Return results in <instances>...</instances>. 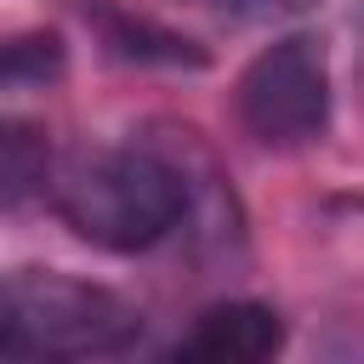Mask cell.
<instances>
[{"label": "cell", "instance_id": "6da1fadb", "mask_svg": "<svg viewBox=\"0 0 364 364\" xmlns=\"http://www.w3.org/2000/svg\"><path fill=\"white\" fill-rule=\"evenodd\" d=\"M210 165H188L159 142H114L80 154L68 171H51V205L63 228L108 256H142L188 233L199 216V182Z\"/></svg>", "mask_w": 364, "mask_h": 364}, {"label": "cell", "instance_id": "277c9868", "mask_svg": "<svg viewBox=\"0 0 364 364\" xmlns=\"http://www.w3.org/2000/svg\"><path fill=\"white\" fill-rule=\"evenodd\" d=\"M273 353H284V318L279 307L250 296L205 307L176 341V358H210V364H262Z\"/></svg>", "mask_w": 364, "mask_h": 364}, {"label": "cell", "instance_id": "7a4b0ae2", "mask_svg": "<svg viewBox=\"0 0 364 364\" xmlns=\"http://www.w3.org/2000/svg\"><path fill=\"white\" fill-rule=\"evenodd\" d=\"M142 341V307L74 273H0V358H119Z\"/></svg>", "mask_w": 364, "mask_h": 364}, {"label": "cell", "instance_id": "3957f363", "mask_svg": "<svg viewBox=\"0 0 364 364\" xmlns=\"http://www.w3.org/2000/svg\"><path fill=\"white\" fill-rule=\"evenodd\" d=\"M233 114H239L245 136L273 154H296V148L324 142L330 114H336L324 34L296 28V34H279L273 46H262L233 85Z\"/></svg>", "mask_w": 364, "mask_h": 364}, {"label": "cell", "instance_id": "ba28073f", "mask_svg": "<svg viewBox=\"0 0 364 364\" xmlns=\"http://www.w3.org/2000/svg\"><path fill=\"white\" fill-rule=\"evenodd\" d=\"M182 6H193V11H205V17H216V23H284V17H301V11H313L318 0H182Z\"/></svg>", "mask_w": 364, "mask_h": 364}, {"label": "cell", "instance_id": "5b68a950", "mask_svg": "<svg viewBox=\"0 0 364 364\" xmlns=\"http://www.w3.org/2000/svg\"><path fill=\"white\" fill-rule=\"evenodd\" d=\"M85 23H91L102 57H114V63H125V68H188V74H193V68L210 63V51H205L199 40H188V34L142 17V11H131V6H114V0H91V6H85Z\"/></svg>", "mask_w": 364, "mask_h": 364}, {"label": "cell", "instance_id": "52a82bcc", "mask_svg": "<svg viewBox=\"0 0 364 364\" xmlns=\"http://www.w3.org/2000/svg\"><path fill=\"white\" fill-rule=\"evenodd\" d=\"M68 74V40L57 28L0 34V91H46Z\"/></svg>", "mask_w": 364, "mask_h": 364}, {"label": "cell", "instance_id": "8992f818", "mask_svg": "<svg viewBox=\"0 0 364 364\" xmlns=\"http://www.w3.org/2000/svg\"><path fill=\"white\" fill-rule=\"evenodd\" d=\"M51 142L40 125L6 119L0 114V210H17L51 188Z\"/></svg>", "mask_w": 364, "mask_h": 364}]
</instances>
